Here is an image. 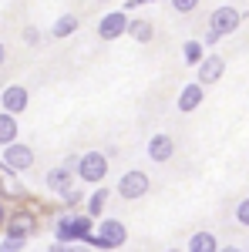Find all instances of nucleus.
I'll use <instances>...</instances> for the list:
<instances>
[{
	"mask_svg": "<svg viewBox=\"0 0 249 252\" xmlns=\"http://www.w3.org/2000/svg\"><path fill=\"white\" fill-rule=\"evenodd\" d=\"M95 235V222L84 212H64L54 219V242L64 246H84Z\"/></svg>",
	"mask_w": 249,
	"mask_h": 252,
	"instance_id": "nucleus-1",
	"label": "nucleus"
},
{
	"mask_svg": "<svg viewBox=\"0 0 249 252\" xmlns=\"http://www.w3.org/2000/svg\"><path fill=\"white\" fill-rule=\"evenodd\" d=\"M236 222H239V225H246V229H249V198H243V202L236 205Z\"/></svg>",
	"mask_w": 249,
	"mask_h": 252,
	"instance_id": "nucleus-22",
	"label": "nucleus"
},
{
	"mask_svg": "<svg viewBox=\"0 0 249 252\" xmlns=\"http://www.w3.org/2000/svg\"><path fill=\"white\" fill-rule=\"evenodd\" d=\"M202 97H206V88H202V84H195V81L185 84V88L178 91V111H182V115H192V111L202 104Z\"/></svg>",
	"mask_w": 249,
	"mask_h": 252,
	"instance_id": "nucleus-13",
	"label": "nucleus"
},
{
	"mask_svg": "<svg viewBox=\"0 0 249 252\" xmlns=\"http://www.w3.org/2000/svg\"><path fill=\"white\" fill-rule=\"evenodd\" d=\"M128 37L135 44H152L155 40V24L145 17H128Z\"/></svg>",
	"mask_w": 249,
	"mask_h": 252,
	"instance_id": "nucleus-16",
	"label": "nucleus"
},
{
	"mask_svg": "<svg viewBox=\"0 0 249 252\" xmlns=\"http://www.w3.org/2000/svg\"><path fill=\"white\" fill-rule=\"evenodd\" d=\"M7 215H10V209H7V205L0 202V232H3V222H7Z\"/></svg>",
	"mask_w": 249,
	"mask_h": 252,
	"instance_id": "nucleus-28",
	"label": "nucleus"
},
{
	"mask_svg": "<svg viewBox=\"0 0 249 252\" xmlns=\"http://www.w3.org/2000/svg\"><path fill=\"white\" fill-rule=\"evenodd\" d=\"M219 252H243V249H236V246H222Z\"/></svg>",
	"mask_w": 249,
	"mask_h": 252,
	"instance_id": "nucleus-31",
	"label": "nucleus"
},
{
	"mask_svg": "<svg viewBox=\"0 0 249 252\" xmlns=\"http://www.w3.org/2000/svg\"><path fill=\"white\" fill-rule=\"evenodd\" d=\"M128 34V17L121 14V10H111V14H105V17L98 20V37L101 40H118Z\"/></svg>",
	"mask_w": 249,
	"mask_h": 252,
	"instance_id": "nucleus-9",
	"label": "nucleus"
},
{
	"mask_svg": "<svg viewBox=\"0 0 249 252\" xmlns=\"http://www.w3.org/2000/svg\"><path fill=\"white\" fill-rule=\"evenodd\" d=\"M108 198H111V189H95V192L84 198V215L91 222H98L105 215V209H108Z\"/></svg>",
	"mask_w": 249,
	"mask_h": 252,
	"instance_id": "nucleus-15",
	"label": "nucleus"
},
{
	"mask_svg": "<svg viewBox=\"0 0 249 252\" xmlns=\"http://www.w3.org/2000/svg\"><path fill=\"white\" fill-rule=\"evenodd\" d=\"M3 64H7V44L0 40V67H3Z\"/></svg>",
	"mask_w": 249,
	"mask_h": 252,
	"instance_id": "nucleus-29",
	"label": "nucleus"
},
{
	"mask_svg": "<svg viewBox=\"0 0 249 252\" xmlns=\"http://www.w3.org/2000/svg\"><path fill=\"white\" fill-rule=\"evenodd\" d=\"M44 252H68V246H64V242H51Z\"/></svg>",
	"mask_w": 249,
	"mask_h": 252,
	"instance_id": "nucleus-27",
	"label": "nucleus"
},
{
	"mask_svg": "<svg viewBox=\"0 0 249 252\" xmlns=\"http://www.w3.org/2000/svg\"><path fill=\"white\" fill-rule=\"evenodd\" d=\"M74 175L84 185H101L108 178V155L105 152H84V155H77Z\"/></svg>",
	"mask_w": 249,
	"mask_h": 252,
	"instance_id": "nucleus-4",
	"label": "nucleus"
},
{
	"mask_svg": "<svg viewBox=\"0 0 249 252\" xmlns=\"http://www.w3.org/2000/svg\"><path fill=\"white\" fill-rule=\"evenodd\" d=\"M27 249V242H20V239H3L0 242V252H24Z\"/></svg>",
	"mask_w": 249,
	"mask_h": 252,
	"instance_id": "nucleus-23",
	"label": "nucleus"
},
{
	"mask_svg": "<svg viewBox=\"0 0 249 252\" xmlns=\"http://www.w3.org/2000/svg\"><path fill=\"white\" fill-rule=\"evenodd\" d=\"M68 252H91L88 246H68Z\"/></svg>",
	"mask_w": 249,
	"mask_h": 252,
	"instance_id": "nucleus-30",
	"label": "nucleus"
},
{
	"mask_svg": "<svg viewBox=\"0 0 249 252\" xmlns=\"http://www.w3.org/2000/svg\"><path fill=\"white\" fill-rule=\"evenodd\" d=\"M185 252H219V239L212 232H192Z\"/></svg>",
	"mask_w": 249,
	"mask_h": 252,
	"instance_id": "nucleus-19",
	"label": "nucleus"
},
{
	"mask_svg": "<svg viewBox=\"0 0 249 252\" xmlns=\"http://www.w3.org/2000/svg\"><path fill=\"white\" fill-rule=\"evenodd\" d=\"M77 27H81L77 14H61V17L51 24V37H54V40H64V37H71Z\"/></svg>",
	"mask_w": 249,
	"mask_h": 252,
	"instance_id": "nucleus-17",
	"label": "nucleus"
},
{
	"mask_svg": "<svg viewBox=\"0 0 249 252\" xmlns=\"http://www.w3.org/2000/svg\"><path fill=\"white\" fill-rule=\"evenodd\" d=\"M58 198H61V205H64L68 212H74L77 205L84 202V189H68V192H64V195H58Z\"/></svg>",
	"mask_w": 249,
	"mask_h": 252,
	"instance_id": "nucleus-21",
	"label": "nucleus"
},
{
	"mask_svg": "<svg viewBox=\"0 0 249 252\" xmlns=\"http://www.w3.org/2000/svg\"><path fill=\"white\" fill-rule=\"evenodd\" d=\"M165 252H182V249H165Z\"/></svg>",
	"mask_w": 249,
	"mask_h": 252,
	"instance_id": "nucleus-32",
	"label": "nucleus"
},
{
	"mask_svg": "<svg viewBox=\"0 0 249 252\" xmlns=\"http://www.w3.org/2000/svg\"><path fill=\"white\" fill-rule=\"evenodd\" d=\"M172 7H175V14H192L199 7V0H172Z\"/></svg>",
	"mask_w": 249,
	"mask_h": 252,
	"instance_id": "nucleus-24",
	"label": "nucleus"
},
{
	"mask_svg": "<svg viewBox=\"0 0 249 252\" xmlns=\"http://www.w3.org/2000/svg\"><path fill=\"white\" fill-rule=\"evenodd\" d=\"M142 3H145V0H125V7H121V14L128 17V14H132V10H138Z\"/></svg>",
	"mask_w": 249,
	"mask_h": 252,
	"instance_id": "nucleus-26",
	"label": "nucleus"
},
{
	"mask_svg": "<svg viewBox=\"0 0 249 252\" xmlns=\"http://www.w3.org/2000/svg\"><path fill=\"white\" fill-rule=\"evenodd\" d=\"M246 252H249V246H246Z\"/></svg>",
	"mask_w": 249,
	"mask_h": 252,
	"instance_id": "nucleus-33",
	"label": "nucleus"
},
{
	"mask_svg": "<svg viewBox=\"0 0 249 252\" xmlns=\"http://www.w3.org/2000/svg\"><path fill=\"white\" fill-rule=\"evenodd\" d=\"M24 198V182H20V175H10L0 168V202L7 205V202H17Z\"/></svg>",
	"mask_w": 249,
	"mask_h": 252,
	"instance_id": "nucleus-14",
	"label": "nucleus"
},
{
	"mask_svg": "<svg viewBox=\"0 0 249 252\" xmlns=\"http://www.w3.org/2000/svg\"><path fill=\"white\" fill-rule=\"evenodd\" d=\"M128 242V229H125V222L121 219H111V215H105V219H98L95 222V235L84 242L88 249L95 252V249H108V252H115L121 249Z\"/></svg>",
	"mask_w": 249,
	"mask_h": 252,
	"instance_id": "nucleus-2",
	"label": "nucleus"
},
{
	"mask_svg": "<svg viewBox=\"0 0 249 252\" xmlns=\"http://www.w3.org/2000/svg\"><path fill=\"white\" fill-rule=\"evenodd\" d=\"M27 108H31V91H27L24 84H7V88L0 91V111H3V115L17 118V115H24Z\"/></svg>",
	"mask_w": 249,
	"mask_h": 252,
	"instance_id": "nucleus-8",
	"label": "nucleus"
},
{
	"mask_svg": "<svg viewBox=\"0 0 249 252\" xmlns=\"http://www.w3.org/2000/svg\"><path fill=\"white\" fill-rule=\"evenodd\" d=\"M31 235H37V215L31 212V209H17V212L7 215V222H3V239L31 242Z\"/></svg>",
	"mask_w": 249,
	"mask_h": 252,
	"instance_id": "nucleus-6",
	"label": "nucleus"
},
{
	"mask_svg": "<svg viewBox=\"0 0 249 252\" xmlns=\"http://www.w3.org/2000/svg\"><path fill=\"white\" fill-rule=\"evenodd\" d=\"M20 135V125H17V118H10V115H3L0 111V148H7V145H14Z\"/></svg>",
	"mask_w": 249,
	"mask_h": 252,
	"instance_id": "nucleus-18",
	"label": "nucleus"
},
{
	"mask_svg": "<svg viewBox=\"0 0 249 252\" xmlns=\"http://www.w3.org/2000/svg\"><path fill=\"white\" fill-rule=\"evenodd\" d=\"M148 158L152 161H158V165H165V161H172V155H175V138L172 135H165V131H158V135H152L148 138Z\"/></svg>",
	"mask_w": 249,
	"mask_h": 252,
	"instance_id": "nucleus-11",
	"label": "nucleus"
},
{
	"mask_svg": "<svg viewBox=\"0 0 249 252\" xmlns=\"http://www.w3.org/2000/svg\"><path fill=\"white\" fill-rule=\"evenodd\" d=\"M0 168L10 175H24L34 168V148L31 145H24V141H14V145H7L3 152H0Z\"/></svg>",
	"mask_w": 249,
	"mask_h": 252,
	"instance_id": "nucleus-5",
	"label": "nucleus"
},
{
	"mask_svg": "<svg viewBox=\"0 0 249 252\" xmlns=\"http://www.w3.org/2000/svg\"><path fill=\"white\" fill-rule=\"evenodd\" d=\"M239 24H243V14H239L236 7H215L209 14V34L202 40V47H206V44H215L219 37H229Z\"/></svg>",
	"mask_w": 249,
	"mask_h": 252,
	"instance_id": "nucleus-3",
	"label": "nucleus"
},
{
	"mask_svg": "<svg viewBox=\"0 0 249 252\" xmlns=\"http://www.w3.org/2000/svg\"><path fill=\"white\" fill-rule=\"evenodd\" d=\"M20 37H24V44L37 47V44H40V31H37V27H24V34H20Z\"/></svg>",
	"mask_w": 249,
	"mask_h": 252,
	"instance_id": "nucleus-25",
	"label": "nucleus"
},
{
	"mask_svg": "<svg viewBox=\"0 0 249 252\" xmlns=\"http://www.w3.org/2000/svg\"><path fill=\"white\" fill-rule=\"evenodd\" d=\"M44 189H47V192H54V195H64L68 189H74V172H71V168H64V165L58 161L51 172L44 175Z\"/></svg>",
	"mask_w": 249,
	"mask_h": 252,
	"instance_id": "nucleus-12",
	"label": "nucleus"
},
{
	"mask_svg": "<svg viewBox=\"0 0 249 252\" xmlns=\"http://www.w3.org/2000/svg\"><path fill=\"white\" fill-rule=\"evenodd\" d=\"M206 58V51H202V40H185L182 44V61L189 64V67H199Z\"/></svg>",
	"mask_w": 249,
	"mask_h": 252,
	"instance_id": "nucleus-20",
	"label": "nucleus"
},
{
	"mask_svg": "<svg viewBox=\"0 0 249 252\" xmlns=\"http://www.w3.org/2000/svg\"><path fill=\"white\" fill-rule=\"evenodd\" d=\"M115 192H118V198H125V202H138V198H145V195L152 192V178L145 172H138V168H128V172L118 178Z\"/></svg>",
	"mask_w": 249,
	"mask_h": 252,
	"instance_id": "nucleus-7",
	"label": "nucleus"
},
{
	"mask_svg": "<svg viewBox=\"0 0 249 252\" xmlns=\"http://www.w3.org/2000/svg\"><path fill=\"white\" fill-rule=\"evenodd\" d=\"M226 74V58L222 54H206L202 58V64H199V78H195V84H215V81Z\"/></svg>",
	"mask_w": 249,
	"mask_h": 252,
	"instance_id": "nucleus-10",
	"label": "nucleus"
}]
</instances>
